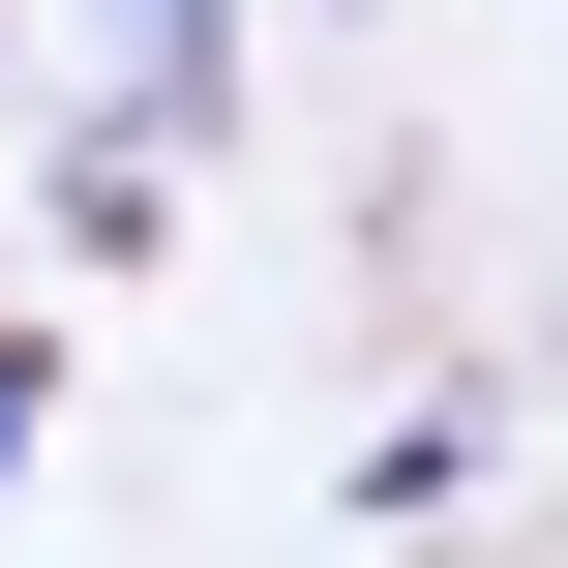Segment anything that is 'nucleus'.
I'll return each instance as SVG.
<instances>
[{"label": "nucleus", "mask_w": 568, "mask_h": 568, "mask_svg": "<svg viewBox=\"0 0 568 568\" xmlns=\"http://www.w3.org/2000/svg\"><path fill=\"white\" fill-rule=\"evenodd\" d=\"M120 90H150V150H210L240 120V0H120Z\"/></svg>", "instance_id": "nucleus-1"}, {"label": "nucleus", "mask_w": 568, "mask_h": 568, "mask_svg": "<svg viewBox=\"0 0 568 568\" xmlns=\"http://www.w3.org/2000/svg\"><path fill=\"white\" fill-rule=\"evenodd\" d=\"M0 479H30V329H0Z\"/></svg>", "instance_id": "nucleus-2"}]
</instances>
